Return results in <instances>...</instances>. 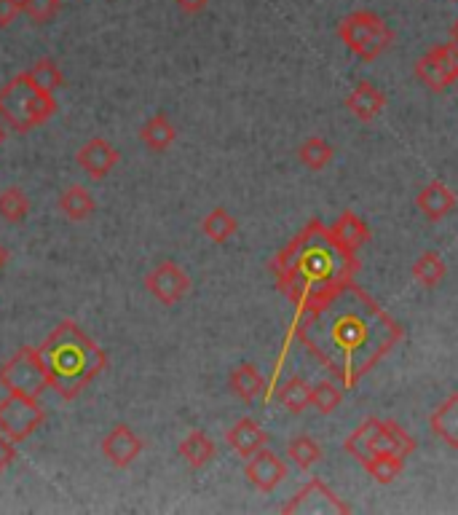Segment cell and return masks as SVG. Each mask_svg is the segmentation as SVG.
I'll use <instances>...</instances> for the list:
<instances>
[{"label":"cell","mask_w":458,"mask_h":515,"mask_svg":"<svg viewBox=\"0 0 458 515\" xmlns=\"http://www.w3.org/2000/svg\"><path fill=\"white\" fill-rule=\"evenodd\" d=\"M300 312V341L327 371L341 376L343 387L357 384L402 336L400 322H394L354 282Z\"/></svg>","instance_id":"6da1fadb"},{"label":"cell","mask_w":458,"mask_h":515,"mask_svg":"<svg viewBox=\"0 0 458 515\" xmlns=\"http://www.w3.org/2000/svg\"><path fill=\"white\" fill-rule=\"evenodd\" d=\"M271 269L284 296L300 309H309L351 282L359 263L357 253H346L322 220H311L309 226L276 255Z\"/></svg>","instance_id":"7a4b0ae2"},{"label":"cell","mask_w":458,"mask_h":515,"mask_svg":"<svg viewBox=\"0 0 458 515\" xmlns=\"http://www.w3.org/2000/svg\"><path fill=\"white\" fill-rule=\"evenodd\" d=\"M49 387L62 400H75L105 368L108 355L73 320H62L38 347Z\"/></svg>","instance_id":"3957f363"},{"label":"cell","mask_w":458,"mask_h":515,"mask_svg":"<svg viewBox=\"0 0 458 515\" xmlns=\"http://www.w3.org/2000/svg\"><path fill=\"white\" fill-rule=\"evenodd\" d=\"M57 113L54 94L43 92L30 81L27 73H19L0 89V119L6 121L14 132H33L43 127Z\"/></svg>","instance_id":"277c9868"},{"label":"cell","mask_w":458,"mask_h":515,"mask_svg":"<svg viewBox=\"0 0 458 515\" xmlns=\"http://www.w3.org/2000/svg\"><path fill=\"white\" fill-rule=\"evenodd\" d=\"M343 46L362 62H375L394 43L392 27L375 11H354L338 25Z\"/></svg>","instance_id":"5b68a950"},{"label":"cell","mask_w":458,"mask_h":515,"mask_svg":"<svg viewBox=\"0 0 458 515\" xmlns=\"http://www.w3.org/2000/svg\"><path fill=\"white\" fill-rule=\"evenodd\" d=\"M0 387L11 395L41 397L49 389V376L43 365L38 347H22L0 365Z\"/></svg>","instance_id":"8992f818"},{"label":"cell","mask_w":458,"mask_h":515,"mask_svg":"<svg viewBox=\"0 0 458 515\" xmlns=\"http://www.w3.org/2000/svg\"><path fill=\"white\" fill-rule=\"evenodd\" d=\"M46 414L38 397L27 395H6L0 400V432L14 443H22L43 424Z\"/></svg>","instance_id":"52a82bcc"},{"label":"cell","mask_w":458,"mask_h":515,"mask_svg":"<svg viewBox=\"0 0 458 515\" xmlns=\"http://www.w3.org/2000/svg\"><path fill=\"white\" fill-rule=\"evenodd\" d=\"M145 288H148L150 296L156 298L159 304L175 306L188 296V290H191V277H188L183 271V266H177L175 261H161L159 266L145 277Z\"/></svg>","instance_id":"ba28073f"},{"label":"cell","mask_w":458,"mask_h":515,"mask_svg":"<svg viewBox=\"0 0 458 515\" xmlns=\"http://www.w3.org/2000/svg\"><path fill=\"white\" fill-rule=\"evenodd\" d=\"M142 448H145L142 438L126 424H116L102 440V454L118 470H126L129 465H134L137 456L142 454Z\"/></svg>","instance_id":"9c48e42d"},{"label":"cell","mask_w":458,"mask_h":515,"mask_svg":"<svg viewBox=\"0 0 458 515\" xmlns=\"http://www.w3.org/2000/svg\"><path fill=\"white\" fill-rule=\"evenodd\" d=\"M244 475H247V481H250L255 489L266 491L268 494V491H274L276 486L287 478V465H284L274 451H268V448L263 446L247 459Z\"/></svg>","instance_id":"30bf717a"},{"label":"cell","mask_w":458,"mask_h":515,"mask_svg":"<svg viewBox=\"0 0 458 515\" xmlns=\"http://www.w3.org/2000/svg\"><path fill=\"white\" fill-rule=\"evenodd\" d=\"M75 159H78V167L84 169L89 178L102 180L105 175L113 172V167H116L118 159H121V153H118L116 145H110L108 140L94 137V140H89V143L78 151Z\"/></svg>","instance_id":"8fae6325"},{"label":"cell","mask_w":458,"mask_h":515,"mask_svg":"<svg viewBox=\"0 0 458 515\" xmlns=\"http://www.w3.org/2000/svg\"><path fill=\"white\" fill-rule=\"evenodd\" d=\"M303 502H311V505L303 507V513H349L351 510V507L335 497L333 491L327 489L322 481H311L306 489L298 491L295 499L282 507V513H295V507L303 505Z\"/></svg>","instance_id":"7c38bea8"},{"label":"cell","mask_w":458,"mask_h":515,"mask_svg":"<svg viewBox=\"0 0 458 515\" xmlns=\"http://www.w3.org/2000/svg\"><path fill=\"white\" fill-rule=\"evenodd\" d=\"M346 108H349L354 119L370 124V121H375L384 113L386 94L375 84H370V81H359L349 92V97H346Z\"/></svg>","instance_id":"4fadbf2b"},{"label":"cell","mask_w":458,"mask_h":515,"mask_svg":"<svg viewBox=\"0 0 458 515\" xmlns=\"http://www.w3.org/2000/svg\"><path fill=\"white\" fill-rule=\"evenodd\" d=\"M416 207L424 212L429 220H442L456 210L458 199L442 180H432V183L416 196Z\"/></svg>","instance_id":"5bb4252c"},{"label":"cell","mask_w":458,"mask_h":515,"mask_svg":"<svg viewBox=\"0 0 458 515\" xmlns=\"http://www.w3.org/2000/svg\"><path fill=\"white\" fill-rule=\"evenodd\" d=\"M225 440H228V446L234 448L236 454L242 456V459H250L255 451L268 446V432L263 430L258 422H252V419L244 416V419H239V422L228 430Z\"/></svg>","instance_id":"9a60e30c"},{"label":"cell","mask_w":458,"mask_h":515,"mask_svg":"<svg viewBox=\"0 0 458 515\" xmlns=\"http://www.w3.org/2000/svg\"><path fill=\"white\" fill-rule=\"evenodd\" d=\"M330 234H333L335 242H338L346 253H357L359 247L370 242V228H367L365 220L359 218V215H354V212H343L341 218L330 226Z\"/></svg>","instance_id":"2e32d148"},{"label":"cell","mask_w":458,"mask_h":515,"mask_svg":"<svg viewBox=\"0 0 458 515\" xmlns=\"http://www.w3.org/2000/svg\"><path fill=\"white\" fill-rule=\"evenodd\" d=\"M429 424L445 446L458 451V392H453L442 406H437V411L429 416Z\"/></svg>","instance_id":"e0dca14e"},{"label":"cell","mask_w":458,"mask_h":515,"mask_svg":"<svg viewBox=\"0 0 458 515\" xmlns=\"http://www.w3.org/2000/svg\"><path fill=\"white\" fill-rule=\"evenodd\" d=\"M381 419H375V416H370V419H365V422L359 424L357 430L351 432L349 438H346V443H343V448H346V454L354 456L359 465H365L367 459L375 454V438H378V430H381Z\"/></svg>","instance_id":"ac0fdd59"},{"label":"cell","mask_w":458,"mask_h":515,"mask_svg":"<svg viewBox=\"0 0 458 515\" xmlns=\"http://www.w3.org/2000/svg\"><path fill=\"white\" fill-rule=\"evenodd\" d=\"M140 137H142V143H145V148H150V151H156V153H164L175 145L177 129L175 124L164 116V113H156V116H150V119L145 121Z\"/></svg>","instance_id":"d6986e66"},{"label":"cell","mask_w":458,"mask_h":515,"mask_svg":"<svg viewBox=\"0 0 458 515\" xmlns=\"http://www.w3.org/2000/svg\"><path fill=\"white\" fill-rule=\"evenodd\" d=\"M378 451H386V454L397 456H410L416 451V440L410 438V432L405 427H400L397 422H384L381 430H378V438H375V454Z\"/></svg>","instance_id":"ffe728a7"},{"label":"cell","mask_w":458,"mask_h":515,"mask_svg":"<svg viewBox=\"0 0 458 515\" xmlns=\"http://www.w3.org/2000/svg\"><path fill=\"white\" fill-rule=\"evenodd\" d=\"M228 384H231V392H234L239 400H244V403L258 400V397L263 395V389H266V379H263L258 368L250 363H244V365H239V368H234Z\"/></svg>","instance_id":"44dd1931"},{"label":"cell","mask_w":458,"mask_h":515,"mask_svg":"<svg viewBox=\"0 0 458 515\" xmlns=\"http://www.w3.org/2000/svg\"><path fill=\"white\" fill-rule=\"evenodd\" d=\"M59 210L65 212V218H70L73 223H81V220L92 218L97 202L84 186H70L59 194Z\"/></svg>","instance_id":"7402d4cb"},{"label":"cell","mask_w":458,"mask_h":515,"mask_svg":"<svg viewBox=\"0 0 458 515\" xmlns=\"http://www.w3.org/2000/svg\"><path fill=\"white\" fill-rule=\"evenodd\" d=\"M180 456L185 459V465L193 467V470H201L207 467L212 459H215V443L209 440L207 432L193 430L188 438L180 443Z\"/></svg>","instance_id":"603a6c76"},{"label":"cell","mask_w":458,"mask_h":515,"mask_svg":"<svg viewBox=\"0 0 458 515\" xmlns=\"http://www.w3.org/2000/svg\"><path fill=\"white\" fill-rule=\"evenodd\" d=\"M201 231H204V237L212 239L215 245H225V242L239 231V220L225 210V207H215L207 218L201 220Z\"/></svg>","instance_id":"cb8c5ba5"},{"label":"cell","mask_w":458,"mask_h":515,"mask_svg":"<svg viewBox=\"0 0 458 515\" xmlns=\"http://www.w3.org/2000/svg\"><path fill=\"white\" fill-rule=\"evenodd\" d=\"M448 274V266L445 261L440 258V253H434V250H426L416 258L413 263V279H416L421 288H437L442 279Z\"/></svg>","instance_id":"d4e9b609"},{"label":"cell","mask_w":458,"mask_h":515,"mask_svg":"<svg viewBox=\"0 0 458 515\" xmlns=\"http://www.w3.org/2000/svg\"><path fill=\"white\" fill-rule=\"evenodd\" d=\"M362 467H365L367 475H370L375 483H381V486H389V483H394L402 475V456L378 451V454L370 456V459H367Z\"/></svg>","instance_id":"484cf974"},{"label":"cell","mask_w":458,"mask_h":515,"mask_svg":"<svg viewBox=\"0 0 458 515\" xmlns=\"http://www.w3.org/2000/svg\"><path fill=\"white\" fill-rule=\"evenodd\" d=\"M279 403H282L290 414H303L311 406V387L300 376H292L279 389Z\"/></svg>","instance_id":"4316f807"},{"label":"cell","mask_w":458,"mask_h":515,"mask_svg":"<svg viewBox=\"0 0 458 515\" xmlns=\"http://www.w3.org/2000/svg\"><path fill=\"white\" fill-rule=\"evenodd\" d=\"M30 212V199L19 186H9L0 191V218L6 223H22Z\"/></svg>","instance_id":"83f0119b"},{"label":"cell","mask_w":458,"mask_h":515,"mask_svg":"<svg viewBox=\"0 0 458 515\" xmlns=\"http://www.w3.org/2000/svg\"><path fill=\"white\" fill-rule=\"evenodd\" d=\"M287 454H290V459L300 467V470H311V467L319 465L322 456H325L322 454V446H319L314 438H309V435L292 438L290 443H287Z\"/></svg>","instance_id":"f1b7e54d"},{"label":"cell","mask_w":458,"mask_h":515,"mask_svg":"<svg viewBox=\"0 0 458 515\" xmlns=\"http://www.w3.org/2000/svg\"><path fill=\"white\" fill-rule=\"evenodd\" d=\"M333 156V145L327 143V140H322V137H309V140L298 148V159L303 161V167L314 169V172L325 169L327 164L333 161Z\"/></svg>","instance_id":"f546056e"},{"label":"cell","mask_w":458,"mask_h":515,"mask_svg":"<svg viewBox=\"0 0 458 515\" xmlns=\"http://www.w3.org/2000/svg\"><path fill=\"white\" fill-rule=\"evenodd\" d=\"M27 76H30V81H33L38 89H43V92H59L62 86H65V76H62V70L57 68V62L54 60H38L30 70H25Z\"/></svg>","instance_id":"4dcf8cb0"},{"label":"cell","mask_w":458,"mask_h":515,"mask_svg":"<svg viewBox=\"0 0 458 515\" xmlns=\"http://www.w3.org/2000/svg\"><path fill=\"white\" fill-rule=\"evenodd\" d=\"M413 70H416L418 81L429 86L432 92H445L448 86H453V84H450V78L445 76V70L437 65V60H434L429 51H426L424 57L416 62V68H413Z\"/></svg>","instance_id":"1f68e13d"},{"label":"cell","mask_w":458,"mask_h":515,"mask_svg":"<svg viewBox=\"0 0 458 515\" xmlns=\"http://www.w3.org/2000/svg\"><path fill=\"white\" fill-rule=\"evenodd\" d=\"M343 389H338L333 381H319L317 387H311V406L317 408L319 414H333L335 408L341 406Z\"/></svg>","instance_id":"d6a6232c"},{"label":"cell","mask_w":458,"mask_h":515,"mask_svg":"<svg viewBox=\"0 0 458 515\" xmlns=\"http://www.w3.org/2000/svg\"><path fill=\"white\" fill-rule=\"evenodd\" d=\"M59 0H22V11L33 19L35 25H49L51 19H57Z\"/></svg>","instance_id":"836d02e7"},{"label":"cell","mask_w":458,"mask_h":515,"mask_svg":"<svg viewBox=\"0 0 458 515\" xmlns=\"http://www.w3.org/2000/svg\"><path fill=\"white\" fill-rule=\"evenodd\" d=\"M429 54H432L434 60H437V65L445 70V76L450 78V84H456L458 81V46L456 43L453 41L440 43V46L429 49Z\"/></svg>","instance_id":"e575fe53"},{"label":"cell","mask_w":458,"mask_h":515,"mask_svg":"<svg viewBox=\"0 0 458 515\" xmlns=\"http://www.w3.org/2000/svg\"><path fill=\"white\" fill-rule=\"evenodd\" d=\"M14 459H17V443L0 432V475L14 465Z\"/></svg>","instance_id":"d590c367"},{"label":"cell","mask_w":458,"mask_h":515,"mask_svg":"<svg viewBox=\"0 0 458 515\" xmlns=\"http://www.w3.org/2000/svg\"><path fill=\"white\" fill-rule=\"evenodd\" d=\"M22 14V0H0V27H9Z\"/></svg>","instance_id":"8d00e7d4"},{"label":"cell","mask_w":458,"mask_h":515,"mask_svg":"<svg viewBox=\"0 0 458 515\" xmlns=\"http://www.w3.org/2000/svg\"><path fill=\"white\" fill-rule=\"evenodd\" d=\"M177 9L183 11V14H188V17H196V14H201V11L207 9L209 0H175Z\"/></svg>","instance_id":"74e56055"},{"label":"cell","mask_w":458,"mask_h":515,"mask_svg":"<svg viewBox=\"0 0 458 515\" xmlns=\"http://www.w3.org/2000/svg\"><path fill=\"white\" fill-rule=\"evenodd\" d=\"M450 41H453L458 46V19H456V22H453V25H450Z\"/></svg>","instance_id":"f35d334b"},{"label":"cell","mask_w":458,"mask_h":515,"mask_svg":"<svg viewBox=\"0 0 458 515\" xmlns=\"http://www.w3.org/2000/svg\"><path fill=\"white\" fill-rule=\"evenodd\" d=\"M6 258H9V255H6V250H3V247H0V266H3V263H6Z\"/></svg>","instance_id":"ab89813d"},{"label":"cell","mask_w":458,"mask_h":515,"mask_svg":"<svg viewBox=\"0 0 458 515\" xmlns=\"http://www.w3.org/2000/svg\"><path fill=\"white\" fill-rule=\"evenodd\" d=\"M0 143H3V129H0Z\"/></svg>","instance_id":"60d3db41"}]
</instances>
